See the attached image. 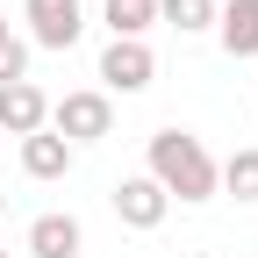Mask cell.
<instances>
[{"label": "cell", "instance_id": "1", "mask_svg": "<svg viewBox=\"0 0 258 258\" xmlns=\"http://www.w3.org/2000/svg\"><path fill=\"white\" fill-rule=\"evenodd\" d=\"M144 172L165 186V201H215V158L194 129H158L144 151Z\"/></svg>", "mask_w": 258, "mask_h": 258}, {"label": "cell", "instance_id": "2", "mask_svg": "<svg viewBox=\"0 0 258 258\" xmlns=\"http://www.w3.org/2000/svg\"><path fill=\"white\" fill-rule=\"evenodd\" d=\"M50 129H57L72 151H79V144H101L108 129H115V101H108L101 86H79V93H64V101H50Z\"/></svg>", "mask_w": 258, "mask_h": 258}, {"label": "cell", "instance_id": "3", "mask_svg": "<svg viewBox=\"0 0 258 258\" xmlns=\"http://www.w3.org/2000/svg\"><path fill=\"white\" fill-rule=\"evenodd\" d=\"M22 22L36 50H72L86 36V0H22Z\"/></svg>", "mask_w": 258, "mask_h": 258}, {"label": "cell", "instance_id": "4", "mask_svg": "<svg viewBox=\"0 0 258 258\" xmlns=\"http://www.w3.org/2000/svg\"><path fill=\"white\" fill-rule=\"evenodd\" d=\"M115 222L122 230H158V222L172 215V201H165V186H158L151 172H129V179H115Z\"/></svg>", "mask_w": 258, "mask_h": 258}, {"label": "cell", "instance_id": "5", "mask_svg": "<svg viewBox=\"0 0 258 258\" xmlns=\"http://www.w3.org/2000/svg\"><path fill=\"white\" fill-rule=\"evenodd\" d=\"M151 79H158V57H151V43L108 36V50H101V86H108V93H144Z\"/></svg>", "mask_w": 258, "mask_h": 258}, {"label": "cell", "instance_id": "6", "mask_svg": "<svg viewBox=\"0 0 258 258\" xmlns=\"http://www.w3.org/2000/svg\"><path fill=\"white\" fill-rule=\"evenodd\" d=\"M36 129H50V93L36 79H15V86H0V137H36Z\"/></svg>", "mask_w": 258, "mask_h": 258}, {"label": "cell", "instance_id": "7", "mask_svg": "<svg viewBox=\"0 0 258 258\" xmlns=\"http://www.w3.org/2000/svg\"><path fill=\"white\" fill-rule=\"evenodd\" d=\"M22 251H29V258H79V251H86V230H79V215H64V208H43L36 222H29Z\"/></svg>", "mask_w": 258, "mask_h": 258}, {"label": "cell", "instance_id": "8", "mask_svg": "<svg viewBox=\"0 0 258 258\" xmlns=\"http://www.w3.org/2000/svg\"><path fill=\"white\" fill-rule=\"evenodd\" d=\"M215 36L237 64L258 57V0H215Z\"/></svg>", "mask_w": 258, "mask_h": 258}, {"label": "cell", "instance_id": "9", "mask_svg": "<svg viewBox=\"0 0 258 258\" xmlns=\"http://www.w3.org/2000/svg\"><path fill=\"white\" fill-rule=\"evenodd\" d=\"M22 172H29V179H64V172H72V144H64L57 129L22 137Z\"/></svg>", "mask_w": 258, "mask_h": 258}, {"label": "cell", "instance_id": "10", "mask_svg": "<svg viewBox=\"0 0 258 258\" xmlns=\"http://www.w3.org/2000/svg\"><path fill=\"white\" fill-rule=\"evenodd\" d=\"M215 194H237V201H258V144L230 151V158L215 165Z\"/></svg>", "mask_w": 258, "mask_h": 258}, {"label": "cell", "instance_id": "11", "mask_svg": "<svg viewBox=\"0 0 258 258\" xmlns=\"http://www.w3.org/2000/svg\"><path fill=\"white\" fill-rule=\"evenodd\" d=\"M101 22H108V36L144 43V29L158 22V0H108V8H101Z\"/></svg>", "mask_w": 258, "mask_h": 258}, {"label": "cell", "instance_id": "12", "mask_svg": "<svg viewBox=\"0 0 258 258\" xmlns=\"http://www.w3.org/2000/svg\"><path fill=\"white\" fill-rule=\"evenodd\" d=\"M158 22L179 36H201V29H215V0H158Z\"/></svg>", "mask_w": 258, "mask_h": 258}, {"label": "cell", "instance_id": "13", "mask_svg": "<svg viewBox=\"0 0 258 258\" xmlns=\"http://www.w3.org/2000/svg\"><path fill=\"white\" fill-rule=\"evenodd\" d=\"M15 79H29V43H22V36L0 43V86H15Z\"/></svg>", "mask_w": 258, "mask_h": 258}, {"label": "cell", "instance_id": "14", "mask_svg": "<svg viewBox=\"0 0 258 258\" xmlns=\"http://www.w3.org/2000/svg\"><path fill=\"white\" fill-rule=\"evenodd\" d=\"M8 36H15V29H8V15H0V43H8Z\"/></svg>", "mask_w": 258, "mask_h": 258}, {"label": "cell", "instance_id": "15", "mask_svg": "<svg viewBox=\"0 0 258 258\" xmlns=\"http://www.w3.org/2000/svg\"><path fill=\"white\" fill-rule=\"evenodd\" d=\"M0 215H8V186H0Z\"/></svg>", "mask_w": 258, "mask_h": 258}, {"label": "cell", "instance_id": "16", "mask_svg": "<svg viewBox=\"0 0 258 258\" xmlns=\"http://www.w3.org/2000/svg\"><path fill=\"white\" fill-rule=\"evenodd\" d=\"M0 258H15V251H0Z\"/></svg>", "mask_w": 258, "mask_h": 258}, {"label": "cell", "instance_id": "17", "mask_svg": "<svg viewBox=\"0 0 258 258\" xmlns=\"http://www.w3.org/2000/svg\"><path fill=\"white\" fill-rule=\"evenodd\" d=\"M222 258H237V251H222Z\"/></svg>", "mask_w": 258, "mask_h": 258}]
</instances>
